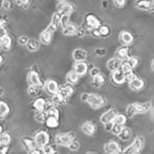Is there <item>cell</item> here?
Returning a JSON list of instances; mask_svg holds the SVG:
<instances>
[{
    "label": "cell",
    "instance_id": "1",
    "mask_svg": "<svg viewBox=\"0 0 154 154\" xmlns=\"http://www.w3.org/2000/svg\"><path fill=\"white\" fill-rule=\"evenodd\" d=\"M75 140V133L68 132V133H59L56 135V143L59 146L68 147L71 144V142Z\"/></svg>",
    "mask_w": 154,
    "mask_h": 154
},
{
    "label": "cell",
    "instance_id": "2",
    "mask_svg": "<svg viewBox=\"0 0 154 154\" xmlns=\"http://www.w3.org/2000/svg\"><path fill=\"white\" fill-rule=\"evenodd\" d=\"M144 146V138L143 137H136L134 140V142L132 143V145H130L129 147L125 149L123 151L122 154H135L140 152V149Z\"/></svg>",
    "mask_w": 154,
    "mask_h": 154
},
{
    "label": "cell",
    "instance_id": "3",
    "mask_svg": "<svg viewBox=\"0 0 154 154\" xmlns=\"http://www.w3.org/2000/svg\"><path fill=\"white\" fill-rule=\"evenodd\" d=\"M87 103L93 108H100L105 104V100L102 97H100V95L95 94V93H91L88 97Z\"/></svg>",
    "mask_w": 154,
    "mask_h": 154
},
{
    "label": "cell",
    "instance_id": "4",
    "mask_svg": "<svg viewBox=\"0 0 154 154\" xmlns=\"http://www.w3.org/2000/svg\"><path fill=\"white\" fill-rule=\"evenodd\" d=\"M35 140H36L37 145L39 148H42L45 145L48 144L49 142V135L47 132L45 131H40L35 135Z\"/></svg>",
    "mask_w": 154,
    "mask_h": 154
},
{
    "label": "cell",
    "instance_id": "5",
    "mask_svg": "<svg viewBox=\"0 0 154 154\" xmlns=\"http://www.w3.org/2000/svg\"><path fill=\"white\" fill-rule=\"evenodd\" d=\"M85 22L90 29H99V27L101 26V22H100V20L92 14H89L85 17Z\"/></svg>",
    "mask_w": 154,
    "mask_h": 154
},
{
    "label": "cell",
    "instance_id": "6",
    "mask_svg": "<svg viewBox=\"0 0 154 154\" xmlns=\"http://www.w3.org/2000/svg\"><path fill=\"white\" fill-rule=\"evenodd\" d=\"M104 150L108 154H120L121 153L120 145L116 142H110V143H108V144H106L105 147H104Z\"/></svg>",
    "mask_w": 154,
    "mask_h": 154
},
{
    "label": "cell",
    "instance_id": "7",
    "mask_svg": "<svg viewBox=\"0 0 154 154\" xmlns=\"http://www.w3.org/2000/svg\"><path fill=\"white\" fill-rule=\"evenodd\" d=\"M61 16L62 15L60 14V13H56V14L53 15L51 22V24H49V26L47 27V29H48L49 32H56V29H58V26L61 24Z\"/></svg>",
    "mask_w": 154,
    "mask_h": 154
},
{
    "label": "cell",
    "instance_id": "8",
    "mask_svg": "<svg viewBox=\"0 0 154 154\" xmlns=\"http://www.w3.org/2000/svg\"><path fill=\"white\" fill-rule=\"evenodd\" d=\"M116 116H118V114H116V110L110 109V110H108V111H106L105 113L101 116V122L103 123L104 125L110 122H114V119H116Z\"/></svg>",
    "mask_w": 154,
    "mask_h": 154
},
{
    "label": "cell",
    "instance_id": "9",
    "mask_svg": "<svg viewBox=\"0 0 154 154\" xmlns=\"http://www.w3.org/2000/svg\"><path fill=\"white\" fill-rule=\"evenodd\" d=\"M45 90L48 93H51V94H57V93L59 92L60 88L56 81H54V80H48V81L45 83Z\"/></svg>",
    "mask_w": 154,
    "mask_h": 154
},
{
    "label": "cell",
    "instance_id": "10",
    "mask_svg": "<svg viewBox=\"0 0 154 154\" xmlns=\"http://www.w3.org/2000/svg\"><path fill=\"white\" fill-rule=\"evenodd\" d=\"M111 79H112V81H113L116 84H123L124 82L126 81L125 72L121 70V69H118V70L112 71Z\"/></svg>",
    "mask_w": 154,
    "mask_h": 154
},
{
    "label": "cell",
    "instance_id": "11",
    "mask_svg": "<svg viewBox=\"0 0 154 154\" xmlns=\"http://www.w3.org/2000/svg\"><path fill=\"white\" fill-rule=\"evenodd\" d=\"M73 12V6L71 4L67 3V2H60L58 4V13H60L61 15L68 14L70 15Z\"/></svg>",
    "mask_w": 154,
    "mask_h": 154
},
{
    "label": "cell",
    "instance_id": "12",
    "mask_svg": "<svg viewBox=\"0 0 154 154\" xmlns=\"http://www.w3.org/2000/svg\"><path fill=\"white\" fill-rule=\"evenodd\" d=\"M122 63L123 61L120 58H112V59H110L109 61H108L107 67H108V69L111 71L118 70V69H120L121 66H122Z\"/></svg>",
    "mask_w": 154,
    "mask_h": 154
},
{
    "label": "cell",
    "instance_id": "13",
    "mask_svg": "<svg viewBox=\"0 0 154 154\" xmlns=\"http://www.w3.org/2000/svg\"><path fill=\"white\" fill-rule=\"evenodd\" d=\"M72 57L75 59V62H83L84 60L87 58V53H86L85 49L83 48H78L73 51L72 54Z\"/></svg>",
    "mask_w": 154,
    "mask_h": 154
},
{
    "label": "cell",
    "instance_id": "14",
    "mask_svg": "<svg viewBox=\"0 0 154 154\" xmlns=\"http://www.w3.org/2000/svg\"><path fill=\"white\" fill-rule=\"evenodd\" d=\"M87 64L85 62H75V66H73V71L77 72L79 75H84L87 72Z\"/></svg>",
    "mask_w": 154,
    "mask_h": 154
},
{
    "label": "cell",
    "instance_id": "15",
    "mask_svg": "<svg viewBox=\"0 0 154 154\" xmlns=\"http://www.w3.org/2000/svg\"><path fill=\"white\" fill-rule=\"evenodd\" d=\"M27 81H29V85L40 86V84H41V80H40V78H39V75L36 71H31V72H29Z\"/></svg>",
    "mask_w": 154,
    "mask_h": 154
},
{
    "label": "cell",
    "instance_id": "16",
    "mask_svg": "<svg viewBox=\"0 0 154 154\" xmlns=\"http://www.w3.org/2000/svg\"><path fill=\"white\" fill-rule=\"evenodd\" d=\"M22 143H23V145H24V147L29 151V152H31L32 150H34V149L39 148L36 140H35V138L32 140V138H29V137H24L22 140Z\"/></svg>",
    "mask_w": 154,
    "mask_h": 154
},
{
    "label": "cell",
    "instance_id": "17",
    "mask_svg": "<svg viewBox=\"0 0 154 154\" xmlns=\"http://www.w3.org/2000/svg\"><path fill=\"white\" fill-rule=\"evenodd\" d=\"M58 93H59L62 97H64L65 100H67L73 93V88L71 87L70 85H66V86H64V87L60 88V90Z\"/></svg>",
    "mask_w": 154,
    "mask_h": 154
},
{
    "label": "cell",
    "instance_id": "18",
    "mask_svg": "<svg viewBox=\"0 0 154 154\" xmlns=\"http://www.w3.org/2000/svg\"><path fill=\"white\" fill-rule=\"evenodd\" d=\"M82 130H83L84 133L87 134V135H93L95 132V127L92 123L86 122L83 124V126H82Z\"/></svg>",
    "mask_w": 154,
    "mask_h": 154
},
{
    "label": "cell",
    "instance_id": "19",
    "mask_svg": "<svg viewBox=\"0 0 154 154\" xmlns=\"http://www.w3.org/2000/svg\"><path fill=\"white\" fill-rule=\"evenodd\" d=\"M135 5L140 10H150L152 8V2L150 0H137L135 2Z\"/></svg>",
    "mask_w": 154,
    "mask_h": 154
},
{
    "label": "cell",
    "instance_id": "20",
    "mask_svg": "<svg viewBox=\"0 0 154 154\" xmlns=\"http://www.w3.org/2000/svg\"><path fill=\"white\" fill-rule=\"evenodd\" d=\"M77 26H75V24H67L65 25L64 27H63V34L65 35V36H72V35H75L77 34Z\"/></svg>",
    "mask_w": 154,
    "mask_h": 154
},
{
    "label": "cell",
    "instance_id": "21",
    "mask_svg": "<svg viewBox=\"0 0 154 154\" xmlns=\"http://www.w3.org/2000/svg\"><path fill=\"white\" fill-rule=\"evenodd\" d=\"M45 104H46V101L42 97H37L36 100L34 101V108L38 111H41V110H44V107H45Z\"/></svg>",
    "mask_w": 154,
    "mask_h": 154
},
{
    "label": "cell",
    "instance_id": "22",
    "mask_svg": "<svg viewBox=\"0 0 154 154\" xmlns=\"http://www.w3.org/2000/svg\"><path fill=\"white\" fill-rule=\"evenodd\" d=\"M79 77L80 75H78L77 72H75V71H70V72L67 73L66 75V81L68 84H70V85H73V84H75L78 82V80H79Z\"/></svg>",
    "mask_w": 154,
    "mask_h": 154
},
{
    "label": "cell",
    "instance_id": "23",
    "mask_svg": "<svg viewBox=\"0 0 154 154\" xmlns=\"http://www.w3.org/2000/svg\"><path fill=\"white\" fill-rule=\"evenodd\" d=\"M51 35H53V32H49L48 29H45V31L43 32L40 36L41 42H42L43 44H48L51 40Z\"/></svg>",
    "mask_w": 154,
    "mask_h": 154
},
{
    "label": "cell",
    "instance_id": "24",
    "mask_svg": "<svg viewBox=\"0 0 154 154\" xmlns=\"http://www.w3.org/2000/svg\"><path fill=\"white\" fill-rule=\"evenodd\" d=\"M129 85L133 90H140V89H142V88L144 87V81L136 78L135 80H133V81L130 82Z\"/></svg>",
    "mask_w": 154,
    "mask_h": 154
},
{
    "label": "cell",
    "instance_id": "25",
    "mask_svg": "<svg viewBox=\"0 0 154 154\" xmlns=\"http://www.w3.org/2000/svg\"><path fill=\"white\" fill-rule=\"evenodd\" d=\"M58 120H59V119L53 118V116H48L45 124H46L47 127L51 128V129H55V128H57L58 126H59V121Z\"/></svg>",
    "mask_w": 154,
    "mask_h": 154
},
{
    "label": "cell",
    "instance_id": "26",
    "mask_svg": "<svg viewBox=\"0 0 154 154\" xmlns=\"http://www.w3.org/2000/svg\"><path fill=\"white\" fill-rule=\"evenodd\" d=\"M128 53H129V47L123 46L121 48H119L116 55H118V58H120L121 60H126L128 59Z\"/></svg>",
    "mask_w": 154,
    "mask_h": 154
},
{
    "label": "cell",
    "instance_id": "27",
    "mask_svg": "<svg viewBox=\"0 0 154 154\" xmlns=\"http://www.w3.org/2000/svg\"><path fill=\"white\" fill-rule=\"evenodd\" d=\"M47 118H48V114H47V112L44 111V110L38 111L36 113V116H35V119H36V121H37V122H39V123L46 122Z\"/></svg>",
    "mask_w": 154,
    "mask_h": 154
},
{
    "label": "cell",
    "instance_id": "28",
    "mask_svg": "<svg viewBox=\"0 0 154 154\" xmlns=\"http://www.w3.org/2000/svg\"><path fill=\"white\" fill-rule=\"evenodd\" d=\"M27 48H29V51H36L39 49V47H40V43H39L38 40H36V39H31V40L29 41V43H27Z\"/></svg>",
    "mask_w": 154,
    "mask_h": 154
},
{
    "label": "cell",
    "instance_id": "29",
    "mask_svg": "<svg viewBox=\"0 0 154 154\" xmlns=\"http://www.w3.org/2000/svg\"><path fill=\"white\" fill-rule=\"evenodd\" d=\"M121 40H122V42H124L125 44H130V43L133 41V36L128 32H123L122 34H121Z\"/></svg>",
    "mask_w": 154,
    "mask_h": 154
},
{
    "label": "cell",
    "instance_id": "30",
    "mask_svg": "<svg viewBox=\"0 0 154 154\" xmlns=\"http://www.w3.org/2000/svg\"><path fill=\"white\" fill-rule=\"evenodd\" d=\"M138 113H145L151 108V103H143V104H136Z\"/></svg>",
    "mask_w": 154,
    "mask_h": 154
},
{
    "label": "cell",
    "instance_id": "31",
    "mask_svg": "<svg viewBox=\"0 0 154 154\" xmlns=\"http://www.w3.org/2000/svg\"><path fill=\"white\" fill-rule=\"evenodd\" d=\"M11 45H12V38L10 36H6L3 39H1V47L3 49L8 51L11 48Z\"/></svg>",
    "mask_w": 154,
    "mask_h": 154
},
{
    "label": "cell",
    "instance_id": "32",
    "mask_svg": "<svg viewBox=\"0 0 154 154\" xmlns=\"http://www.w3.org/2000/svg\"><path fill=\"white\" fill-rule=\"evenodd\" d=\"M104 82H105V79H104V77L102 75H97V77L93 78L92 85L94 86V87H101V86L104 84Z\"/></svg>",
    "mask_w": 154,
    "mask_h": 154
},
{
    "label": "cell",
    "instance_id": "33",
    "mask_svg": "<svg viewBox=\"0 0 154 154\" xmlns=\"http://www.w3.org/2000/svg\"><path fill=\"white\" fill-rule=\"evenodd\" d=\"M119 136H120V138H121V140H129L130 136H131V130H130L129 128H127V127H124L122 132H121Z\"/></svg>",
    "mask_w": 154,
    "mask_h": 154
},
{
    "label": "cell",
    "instance_id": "34",
    "mask_svg": "<svg viewBox=\"0 0 154 154\" xmlns=\"http://www.w3.org/2000/svg\"><path fill=\"white\" fill-rule=\"evenodd\" d=\"M8 112H10L8 105L6 103H4V102H1L0 103V116H1V118H4Z\"/></svg>",
    "mask_w": 154,
    "mask_h": 154
},
{
    "label": "cell",
    "instance_id": "35",
    "mask_svg": "<svg viewBox=\"0 0 154 154\" xmlns=\"http://www.w3.org/2000/svg\"><path fill=\"white\" fill-rule=\"evenodd\" d=\"M11 143V135L8 133H2L0 136V144L1 146H8Z\"/></svg>",
    "mask_w": 154,
    "mask_h": 154
},
{
    "label": "cell",
    "instance_id": "36",
    "mask_svg": "<svg viewBox=\"0 0 154 154\" xmlns=\"http://www.w3.org/2000/svg\"><path fill=\"white\" fill-rule=\"evenodd\" d=\"M137 108H136V104H132V105H129L127 107V116L132 118L135 114H137Z\"/></svg>",
    "mask_w": 154,
    "mask_h": 154
},
{
    "label": "cell",
    "instance_id": "37",
    "mask_svg": "<svg viewBox=\"0 0 154 154\" xmlns=\"http://www.w3.org/2000/svg\"><path fill=\"white\" fill-rule=\"evenodd\" d=\"M27 92H29V95L32 97H36L40 93V86H36V85H29V89H27Z\"/></svg>",
    "mask_w": 154,
    "mask_h": 154
},
{
    "label": "cell",
    "instance_id": "38",
    "mask_svg": "<svg viewBox=\"0 0 154 154\" xmlns=\"http://www.w3.org/2000/svg\"><path fill=\"white\" fill-rule=\"evenodd\" d=\"M53 102L56 104V105H63V104H65L66 103V101L67 100H65L64 97H62L61 95L59 94V93H57V94H54V97H53Z\"/></svg>",
    "mask_w": 154,
    "mask_h": 154
},
{
    "label": "cell",
    "instance_id": "39",
    "mask_svg": "<svg viewBox=\"0 0 154 154\" xmlns=\"http://www.w3.org/2000/svg\"><path fill=\"white\" fill-rule=\"evenodd\" d=\"M99 31L100 34H101V37H107L110 34V29L108 25H101L99 27Z\"/></svg>",
    "mask_w": 154,
    "mask_h": 154
},
{
    "label": "cell",
    "instance_id": "40",
    "mask_svg": "<svg viewBox=\"0 0 154 154\" xmlns=\"http://www.w3.org/2000/svg\"><path fill=\"white\" fill-rule=\"evenodd\" d=\"M127 122V119H126L125 116L123 114H118L114 119V124H118V125H125V123Z\"/></svg>",
    "mask_w": 154,
    "mask_h": 154
},
{
    "label": "cell",
    "instance_id": "41",
    "mask_svg": "<svg viewBox=\"0 0 154 154\" xmlns=\"http://www.w3.org/2000/svg\"><path fill=\"white\" fill-rule=\"evenodd\" d=\"M2 5L6 11H12L14 8V1L13 0H3L2 1Z\"/></svg>",
    "mask_w": 154,
    "mask_h": 154
},
{
    "label": "cell",
    "instance_id": "42",
    "mask_svg": "<svg viewBox=\"0 0 154 154\" xmlns=\"http://www.w3.org/2000/svg\"><path fill=\"white\" fill-rule=\"evenodd\" d=\"M42 151H43V153L44 154H55V149H54V147L53 146H51V145H45L44 147H42Z\"/></svg>",
    "mask_w": 154,
    "mask_h": 154
},
{
    "label": "cell",
    "instance_id": "43",
    "mask_svg": "<svg viewBox=\"0 0 154 154\" xmlns=\"http://www.w3.org/2000/svg\"><path fill=\"white\" fill-rule=\"evenodd\" d=\"M126 61H127L128 64L131 66V68L132 69H134L136 66H137V64H138V60L136 59V58H133V57H131V58H128V59H126Z\"/></svg>",
    "mask_w": 154,
    "mask_h": 154
},
{
    "label": "cell",
    "instance_id": "44",
    "mask_svg": "<svg viewBox=\"0 0 154 154\" xmlns=\"http://www.w3.org/2000/svg\"><path fill=\"white\" fill-rule=\"evenodd\" d=\"M121 70L122 71H124L125 73H127V72H130V71H132V68H131V66H130L129 64L127 63V61H124L123 63H122V66H121Z\"/></svg>",
    "mask_w": 154,
    "mask_h": 154
},
{
    "label": "cell",
    "instance_id": "45",
    "mask_svg": "<svg viewBox=\"0 0 154 154\" xmlns=\"http://www.w3.org/2000/svg\"><path fill=\"white\" fill-rule=\"evenodd\" d=\"M47 114H48V116H53V118L59 119V110H58L57 107L51 108L49 111H47Z\"/></svg>",
    "mask_w": 154,
    "mask_h": 154
},
{
    "label": "cell",
    "instance_id": "46",
    "mask_svg": "<svg viewBox=\"0 0 154 154\" xmlns=\"http://www.w3.org/2000/svg\"><path fill=\"white\" fill-rule=\"evenodd\" d=\"M123 126L122 125H118V124H114V126H113V129H112V133H114V134H116V135H120V133L122 132V130H123Z\"/></svg>",
    "mask_w": 154,
    "mask_h": 154
},
{
    "label": "cell",
    "instance_id": "47",
    "mask_svg": "<svg viewBox=\"0 0 154 154\" xmlns=\"http://www.w3.org/2000/svg\"><path fill=\"white\" fill-rule=\"evenodd\" d=\"M68 148H69V150H71V151L78 150V149L80 148V143L78 142V140H72V142H71V144L68 146Z\"/></svg>",
    "mask_w": 154,
    "mask_h": 154
},
{
    "label": "cell",
    "instance_id": "48",
    "mask_svg": "<svg viewBox=\"0 0 154 154\" xmlns=\"http://www.w3.org/2000/svg\"><path fill=\"white\" fill-rule=\"evenodd\" d=\"M69 16H70V15H68V14H65L61 16V24L63 25V27H64L65 25L69 24Z\"/></svg>",
    "mask_w": 154,
    "mask_h": 154
},
{
    "label": "cell",
    "instance_id": "49",
    "mask_svg": "<svg viewBox=\"0 0 154 154\" xmlns=\"http://www.w3.org/2000/svg\"><path fill=\"white\" fill-rule=\"evenodd\" d=\"M125 77H126V81H128L129 83H130L131 81H133V80H135V79H136V75H134V73L132 72V71L125 73Z\"/></svg>",
    "mask_w": 154,
    "mask_h": 154
},
{
    "label": "cell",
    "instance_id": "50",
    "mask_svg": "<svg viewBox=\"0 0 154 154\" xmlns=\"http://www.w3.org/2000/svg\"><path fill=\"white\" fill-rule=\"evenodd\" d=\"M29 41V39L27 38L26 36H21L20 38H19V44H21V45H27Z\"/></svg>",
    "mask_w": 154,
    "mask_h": 154
},
{
    "label": "cell",
    "instance_id": "51",
    "mask_svg": "<svg viewBox=\"0 0 154 154\" xmlns=\"http://www.w3.org/2000/svg\"><path fill=\"white\" fill-rule=\"evenodd\" d=\"M106 53H107V51H106V48H104V47H102V48H97V49H95V55L100 56V57H102V56L106 55Z\"/></svg>",
    "mask_w": 154,
    "mask_h": 154
},
{
    "label": "cell",
    "instance_id": "52",
    "mask_svg": "<svg viewBox=\"0 0 154 154\" xmlns=\"http://www.w3.org/2000/svg\"><path fill=\"white\" fill-rule=\"evenodd\" d=\"M90 75H91L92 78L97 77V75H101V72H100V69L97 68V67H93V68L91 69V71H90Z\"/></svg>",
    "mask_w": 154,
    "mask_h": 154
},
{
    "label": "cell",
    "instance_id": "53",
    "mask_svg": "<svg viewBox=\"0 0 154 154\" xmlns=\"http://www.w3.org/2000/svg\"><path fill=\"white\" fill-rule=\"evenodd\" d=\"M113 126H114V122L107 123V124H105V129L107 130V131H112V129H113Z\"/></svg>",
    "mask_w": 154,
    "mask_h": 154
},
{
    "label": "cell",
    "instance_id": "54",
    "mask_svg": "<svg viewBox=\"0 0 154 154\" xmlns=\"http://www.w3.org/2000/svg\"><path fill=\"white\" fill-rule=\"evenodd\" d=\"M91 35L93 37H101V34H100V31L99 29H91Z\"/></svg>",
    "mask_w": 154,
    "mask_h": 154
},
{
    "label": "cell",
    "instance_id": "55",
    "mask_svg": "<svg viewBox=\"0 0 154 154\" xmlns=\"http://www.w3.org/2000/svg\"><path fill=\"white\" fill-rule=\"evenodd\" d=\"M114 1V4L116 5H118V6H123L124 4H125V2H126V0H113Z\"/></svg>",
    "mask_w": 154,
    "mask_h": 154
},
{
    "label": "cell",
    "instance_id": "56",
    "mask_svg": "<svg viewBox=\"0 0 154 154\" xmlns=\"http://www.w3.org/2000/svg\"><path fill=\"white\" fill-rule=\"evenodd\" d=\"M77 35L78 37H84V35H85V29H79L77 31Z\"/></svg>",
    "mask_w": 154,
    "mask_h": 154
},
{
    "label": "cell",
    "instance_id": "57",
    "mask_svg": "<svg viewBox=\"0 0 154 154\" xmlns=\"http://www.w3.org/2000/svg\"><path fill=\"white\" fill-rule=\"evenodd\" d=\"M31 154H44L43 153V151H42V149H34V150H32L31 151Z\"/></svg>",
    "mask_w": 154,
    "mask_h": 154
},
{
    "label": "cell",
    "instance_id": "58",
    "mask_svg": "<svg viewBox=\"0 0 154 154\" xmlns=\"http://www.w3.org/2000/svg\"><path fill=\"white\" fill-rule=\"evenodd\" d=\"M8 146H1V154H8Z\"/></svg>",
    "mask_w": 154,
    "mask_h": 154
},
{
    "label": "cell",
    "instance_id": "59",
    "mask_svg": "<svg viewBox=\"0 0 154 154\" xmlns=\"http://www.w3.org/2000/svg\"><path fill=\"white\" fill-rule=\"evenodd\" d=\"M6 31L4 29H1V32H0V39H3L4 37H6Z\"/></svg>",
    "mask_w": 154,
    "mask_h": 154
},
{
    "label": "cell",
    "instance_id": "60",
    "mask_svg": "<svg viewBox=\"0 0 154 154\" xmlns=\"http://www.w3.org/2000/svg\"><path fill=\"white\" fill-rule=\"evenodd\" d=\"M88 97H89V94L88 93H83L82 94V101H84V102H87V100H88Z\"/></svg>",
    "mask_w": 154,
    "mask_h": 154
},
{
    "label": "cell",
    "instance_id": "61",
    "mask_svg": "<svg viewBox=\"0 0 154 154\" xmlns=\"http://www.w3.org/2000/svg\"><path fill=\"white\" fill-rule=\"evenodd\" d=\"M18 2L20 4H27L29 3V0H18Z\"/></svg>",
    "mask_w": 154,
    "mask_h": 154
},
{
    "label": "cell",
    "instance_id": "62",
    "mask_svg": "<svg viewBox=\"0 0 154 154\" xmlns=\"http://www.w3.org/2000/svg\"><path fill=\"white\" fill-rule=\"evenodd\" d=\"M107 5H108L107 1H103V6H104V8H107Z\"/></svg>",
    "mask_w": 154,
    "mask_h": 154
},
{
    "label": "cell",
    "instance_id": "63",
    "mask_svg": "<svg viewBox=\"0 0 154 154\" xmlns=\"http://www.w3.org/2000/svg\"><path fill=\"white\" fill-rule=\"evenodd\" d=\"M152 67H153V69H154V61H153V63H152Z\"/></svg>",
    "mask_w": 154,
    "mask_h": 154
},
{
    "label": "cell",
    "instance_id": "64",
    "mask_svg": "<svg viewBox=\"0 0 154 154\" xmlns=\"http://www.w3.org/2000/svg\"><path fill=\"white\" fill-rule=\"evenodd\" d=\"M150 1L152 2V3H154V0H150Z\"/></svg>",
    "mask_w": 154,
    "mask_h": 154
}]
</instances>
